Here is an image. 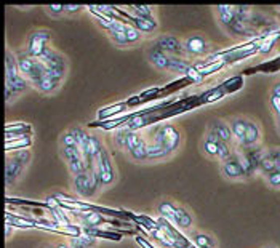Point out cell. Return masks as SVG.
Instances as JSON below:
<instances>
[{
  "instance_id": "9a60e30c",
  "label": "cell",
  "mask_w": 280,
  "mask_h": 248,
  "mask_svg": "<svg viewBox=\"0 0 280 248\" xmlns=\"http://www.w3.org/2000/svg\"><path fill=\"white\" fill-rule=\"evenodd\" d=\"M171 223L175 224L176 228L183 229V231H187V229L192 228L194 220H192V215L189 213L184 207L176 205V212H175V216H173Z\"/></svg>"
},
{
  "instance_id": "4fadbf2b",
  "label": "cell",
  "mask_w": 280,
  "mask_h": 248,
  "mask_svg": "<svg viewBox=\"0 0 280 248\" xmlns=\"http://www.w3.org/2000/svg\"><path fill=\"white\" fill-rule=\"evenodd\" d=\"M210 131L211 133H215L221 141H224L226 144H231L232 143V131H231V127L229 123H226L224 120H213L210 123Z\"/></svg>"
},
{
  "instance_id": "8fae6325",
  "label": "cell",
  "mask_w": 280,
  "mask_h": 248,
  "mask_svg": "<svg viewBox=\"0 0 280 248\" xmlns=\"http://www.w3.org/2000/svg\"><path fill=\"white\" fill-rule=\"evenodd\" d=\"M221 173L226 180H244V178H247L244 167L240 165V162L236 159L234 154L231 159L221 162Z\"/></svg>"
},
{
  "instance_id": "60d3db41",
  "label": "cell",
  "mask_w": 280,
  "mask_h": 248,
  "mask_svg": "<svg viewBox=\"0 0 280 248\" xmlns=\"http://www.w3.org/2000/svg\"><path fill=\"white\" fill-rule=\"evenodd\" d=\"M279 120V130H280V119H277Z\"/></svg>"
},
{
  "instance_id": "52a82bcc",
  "label": "cell",
  "mask_w": 280,
  "mask_h": 248,
  "mask_svg": "<svg viewBox=\"0 0 280 248\" xmlns=\"http://www.w3.org/2000/svg\"><path fill=\"white\" fill-rule=\"evenodd\" d=\"M40 61L47 66V69L51 72V75H55L59 80H64L66 72H67V61L61 53H58L53 48H48L43 53Z\"/></svg>"
},
{
  "instance_id": "8d00e7d4",
  "label": "cell",
  "mask_w": 280,
  "mask_h": 248,
  "mask_svg": "<svg viewBox=\"0 0 280 248\" xmlns=\"http://www.w3.org/2000/svg\"><path fill=\"white\" fill-rule=\"evenodd\" d=\"M80 10H83L82 5H64V13L66 14H74V13H77Z\"/></svg>"
},
{
  "instance_id": "d6a6232c",
  "label": "cell",
  "mask_w": 280,
  "mask_h": 248,
  "mask_svg": "<svg viewBox=\"0 0 280 248\" xmlns=\"http://www.w3.org/2000/svg\"><path fill=\"white\" fill-rule=\"evenodd\" d=\"M109 35H111V40L114 42L117 46H128L125 32H109Z\"/></svg>"
},
{
  "instance_id": "9c48e42d",
  "label": "cell",
  "mask_w": 280,
  "mask_h": 248,
  "mask_svg": "<svg viewBox=\"0 0 280 248\" xmlns=\"http://www.w3.org/2000/svg\"><path fill=\"white\" fill-rule=\"evenodd\" d=\"M154 43L163 53H166V55H170V56H176V58H184L186 56L183 40H179V38L175 37V35H160Z\"/></svg>"
},
{
  "instance_id": "ab89813d",
  "label": "cell",
  "mask_w": 280,
  "mask_h": 248,
  "mask_svg": "<svg viewBox=\"0 0 280 248\" xmlns=\"http://www.w3.org/2000/svg\"><path fill=\"white\" fill-rule=\"evenodd\" d=\"M272 95H274V96H279L280 98V82L276 85V87L274 88H272Z\"/></svg>"
},
{
  "instance_id": "7c38bea8",
  "label": "cell",
  "mask_w": 280,
  "mask_h": 248,
  "mask_svg": "<svg viewBox=\"0 0 280 248\" xmlns=\"http://www.w3.org/2000/svg\"><path fill=\"white\" fill-rule=\"evenodd\" d=\"M147 56H149L150 63H152L157 69H160V71H170V63H171V58L173 56L163 53L155 43L149 48Z\"/></svg>"
},
{
  "instance_id": "8992f818",
  "label": "cell",
  "mask_w": 280,
  "mask_h": 248,
  "mask_svg": "<svg viewBox=\"0 0 280 248\" xmlns=\"http://www.w3.org/2000/svg\"><path fill=\"white\" fill-rule=\"evenodd\" d=\"M50 38H51V34L48 32V30H45V29L34 30V32L27 38L26 51L29 53V56L34 58V59H40L43 56V53L50 48L48 46Z\"/></svg>"
},
{
  "instance_id": "30bf717a",
  "label": "cell",
  "mask_w": 280,
  "mask_h": 248,
  "mask_svg": "<svg viewBox=\"0 0 280 248\" xmlns=\"http://www.w3.org/2000/svg\"><path fill=\"white\" fill-rule=\"evenodd\" d=\"M183 43H184L186 55H191V56H203V55H207L210 50L208 40L199 34L189 35L186 40H183Z\"/></svg>"
},
{
  "instance_id": "83f0119b",
  "label": "cell",
  "mask_w": 280,
  "mask_h": 248,
  "mask_svg": "<svg viewBox=\"0 0 280 248\" xmlns=\"http://www.w3.org/2000/svg\"><path fill=\"white\" fill-rule=\"evenodd\" d=\"M61 157L64 159L66 164H71V162L82 159L83 154L80 152L79 147H61Z\"/></svg>"
},
{
  "instance_id": "ac0fdd59",
  "label": "cell",
  "mask_w": 280,
  "mask_h": 248,
  "mask_svg": "<svg viewBox=\"0 0 280 248\" xmlns=\"http://www.w3.org/2000/svg\"><path fill=\"white\" fill-rule=\"evenodd\" d=\"M16 61H18V67H19L21 75L27 80V77L31 75L32 69H34L35 59L29 56V53L26 50H22V51L16 53Z\"/></svg>"
},
{
  "instance_id": "d6986e66",
  "label": "cell",
  "mask_w": 280,
  "mask_h": 248,
  "mask_svg": "<svg viewBox=\"0 0 280 248\" xmlns=\"http://www.w3.org/2000/svg\"><path fill=\"white\" fill-rule=\"evenodd\" d=\"M22 170H24V167H22L19 162H16L14 159H6V164H5V180H6V186L13 184L14 181L18 180V178L21 176Z\"/></svg>"
},
{
  "instance_id": "4dcf8cb0",
  "label": "cell",
  "mask_w": 280,
  "mask_h": 248,
  "mask_svg": "<svg viewBox=\"0 0 280 248\" xmlns=\"http://www.w3.org/2000/svg\"><path fill=\"white\" fill-rule=\"evenodd\" d=\"M59 143H61V147H77V141H75V138L71 133V130H67L66 133L61 135Z\"/></svg>"
},
{
  "instance_id": "f1b7e54d",
  "label": "cell",
  "mask_w": 280,
  "mask_h": 248,
  "mask_svg": "<svg viewBox=\"0 0 280 248\" xmlns=\"http://www.w3.org/2000/svg\"><path fill=\"white\" fill-rule=\"evenodd\" d=\"M125 37H127V42L128 45H135L141 40V32L135 26H127V30H125Z\"/></svg>"
},
{
  "instance_id": "836d02e7",
  "label": "cell",
  "mask_w": 280,
  "mask_h": 248,
  "mask_svg": "<svg viewBox=\"0 0 280 248\" xmlns=\"http://www.w3.org/2000/svg\"><path fill=\"white\" fill-rule=\"evenodd\" d=\"M266 183L271 186V188H276L279 189L280 188V170H277V172H272L266 176Z\"/></svg>"
},
{
  "instance_id": "277c9868",
  "label": "cell",
  "mask_w": 280,
  "mask_h": 248,
  "mask_svg": "<svg viewBox=\"0 0 280 248\" xmlns=\"http://www.w3.org/2000/svg\"><path fill=\"white\" fill-rule=\"evenodd\" d=\"M125 149L130 159H133L135 162H147V141L142 135L136 133V131H128Z\"/></svg>"
},
{
  "instance_id": "2e32d148",
  "label": "cell",
  "mask_w": 280,
  "mask_h": 248,
  "mask_svg": "<svg viewBox=\"0 0 280 248\" xmlns=\"http://www.w3.org/2000/svg\"><path fill=\"white\" fill-rule=\"evenodd\" d=\"M261 141V128L256 122L253 120H248V125H247V133H245V139H244V144L242 147H255L258 146Z\"/></svg>"
},
{
  "instance_id": "4316f807",
  "label": "cell",
  "mask_w": 280,
  "mask_h": 248,
  "mask_svg": "<svg viewBox=\"0 0 280 248\" xmlns=\"http://www.w3.org/2000/svg\"><path fill=\"white\" fill-rule=\"evenodd\" d=\"M32 144V138L31 136H24V138H16L11 139V141H6V151H21V149H27L29 146Z\"/></svg>"
},
{
  "instance_id": "f35d334b",
  "label": "cell",
  "mask_w": 280,
  "mask_h": 248,
  "mask_svg": "<svg viewBox=\"0 0 280 248\" xmlns=\"http://www.w3.org/2000/svg\"><path fill=\"white\" fill-rule=\"evenodd\" d=\"M43 248H71V245L61 242V244H56V245H51V247H43Z\"/></svg>"
},
{
  "instance_id": "603a6c76",
  "label": "cell",
  "mask_w": 280,
  "mask_h": 248,
  "mask_svg": "<svg viewBox=\"0 0 280 248\" xmlns=\"http://www.w3.org/2000/svg\"><path fill=\"white\" fill-rule=\"evenodd\" d=\"M132 19H133V26L138 29L141 34H152L157 27L155 19H144V18L135 16V14H132Z\"/></svg>"
},
{
  "instance_id": "1f68e13d",
  "label": "cell",
  "mask_w": 280,
  "mask_h": 248,
  "mask_svg": "<svg viewBox=\"0 0 280 248\" xmlns=\"http://www.w3.org/2000/svg\"><path fill=\"white\" fill-rule=\"evenodd\" d=\"M224 95H226V91H224L223 85H221V87H218V88H215V90L208 91V95H207V98H205V103H213V101H218V99H221Z\"/></svg>"
},
{
  "instance_id": "d4e9b609",
  "label": "cell",
  "mask_w": 280,
  "mask_h": 248,
  "mask_svg": "<svg viewBox=\"0 0 280 248\" xmlns=\"http://www.w3.org/2000/svg\"><path fill=\"white\" fill-rule=\"evenodd\" d=\"M80 218H82V223L88 228H96L103 223V216L96 212H82Z\"/></svg>"
},
{
  "instance_id": "6da1fadb",
  "label": "cell",
  "mask_w": 280,
  "mask_h": 248,
  "mask_svg": "<svg viewBox=\"0 0 280 248\" xmlns=\"http://www.w3.org/2000/svg\"><path fill=\"white\" fill-rule=\"evenodd\" d=\"M29 87L27 80L21 75L16 55L6 50L5 53V101L10 103L14 98L22 95Z\"/></svg>"
},
{
  "instance_id": "44dd1931",
  "label": "cell",
  "mask_w": 280,
  "mask_h": 248,
  "mask_svg": "<svg viewBox=\"0 0 280 248\" xmlns=\"http://www.w3.org/2000/svg\"><path fill=\"white\" fill-rule=\"evenodd\" d=\"M61 83H63V80L56 79V77L51 75V72H50V75H47L39 85H37L35 90H39V91L45 93V95H50V93L58 91L59 87H61Z\"/></svg>"
},
{
  "instance_id": "d590c367",
  "label": "cell",
  "mask_w": 280,
  "mask_h": 248,
  "mask_svg": "<svg viewBox=\"0 0 280 248\" xmlns=\"http://www.w3.org/2000/svg\"><path fill=\"white\" fill-rule=\"evenodd\" d=\"M271 107L272 111H274V114L277 115V119H280V98L279 96H271Z\"/></svg>"
},
{
  "instance_id": "74e56055",
  "label": "cell",
  "mask_w": 280,
  "mask_h": 248,
  "mask_svg": "<svg viewBox=\"0 0 280 248\" xmlns=\"http://www.w3.org/2000/svg\"><path fill=\"white\" fill-rule=\"evenodd\" d=\"M272 154H274V159H276V165L277 170H280V149H271Z\"/></svg>"
},
{
  "instance_id": "3957f363",
  "label": "cell",
  "mask_w": 280,
  "mask_h": 248,
  "mask_svg": "<svg viewBox=\"0 0 280 248\" xmlns=\"http://www.w3.org/2000/svg\"><path fill=\"white\" fill-rule=\"evenodd\" d=\"M152 139L155 143L162 144L166 149V152L171 156L181 144V133H179V130H176L173 125H162L155 130Z\"/></svg>"
},
{
  "instance_id": "484cf974",
  "label": "cell",
  "mask_w": 280,
  "mask_h": 248,
  "mask_svg": "<svg viewBox=\"0 0 280 248\" xmlns=\"http://www.w3.org/2000/svg\"><path fill=\"white\" fill-rule=\"evenodd\" d=\"M157 212L162 218H166L168 221H171L173 216H175V212H176V205L168 202V200H162V202L157 205Z\"/></svg>"
},
{
  "instance_id": "ba28073f",
  "label": "cell",
  "mask_w": 280,
  "mask_h": 248,
  "mask_svg": "<svg viewBox=\"0 0 280 248\" xmlns=\"http://www.w3.org/2000/svg\"><path fill=\"white\" fill-rule=\"evenodd\" d=\"M100 189H101V186L92 172L74 176V191L77 192L80 197H87V199L95 197L96 192Z\"/></svg>"
},
{
  "instance_id": "ffe728a7",
  "label": "cell",
  "mask_w": 280,
  "mask_h": 248,
  "mask_svg": "<svg viewBox=\"0 0 280 248\" xmlns=\"http://www.w3.org/2000/svg\"><path fill=\"white\" fill-rule=\"evenodd\" d=\"M166 157H170V154L166 152V149L162 144L155 143L154 139L147 141V162H158Z\"/></svg>"
},
{
  "instance_id": "e0dca14e",
  "label": "cell",
  "mask_w": 280,
  "mask_h": 248,
  "mask_svg": "<svg viewBox=\"0 0 280 248\" xmlns=\"http://www.w3.org/2000/svg\"><path fill=\"white\" fill-rule=\"evenodd\" d=\"M247 125H248V120L247 119H242V117H237V119H232L229 122V127H231V131H232V138L234 141L237 144H244V139H245V133H247Z\"/></svg>"
},
{
  "instance_id": "7402d4cb",
  "label": "cell",
  "mask_w": 280,
  "mask_h": 248,
  "mask_svg": "<svg viewBox=\"0 0 280 248\" xmlns=\"http://www.w3.org/2000/svg\"><path fill=\"white\" fill-rule=\"evenodd\" d=\"M258 172H261L264 176H268L272 172H277V165H276V159H274V154L272 151H264L261 162H260V167H258Z\"/></svg>"
},
{
  "instance_id": "5bb4252c",
  "label": "cell",
  "mask_w": 280,
  "mask_h": 248,
  "mask_svg": "<svg viewBox=\"0 0 280 248\" xmlns=\"http://www.w3.org/2000/svg\"><path fill=\"white\" fill-rule=\"evenodd\" d=\"M216 11H218V19H219V22H221V24L224 26L226 30H229L231 26L237 21V16H236V6L219 5V6H216Z\"/></svg>"
},
{
  "instance_id": "5b68a950",
  "label": "cell",
  "mask_w": 280,
  "mask_h": 248,
  "mask_svg": "<svg viewBox=\"0 0 280 248\" xmlns=\"http://www.w3.org/2000/svg\"><path fill=\"white\" fill-rule=\"evenodd\" d=\"M203 151H205L207 156L213 157V159H219L221 162L232 157V151H231L229 144L221 141V139H219L215 133H211L210 130H208L205 139H203Z\"/></svg>"
},
{
  "instance_id": "f546056e",
  "label": "cell",
  "mask_w": 280,
  "mask_h": 248,
  "mask_svg": "<svg viewBox=\"0 0 280 248\" xmlns=\"http://www.w3.org/2000/svg\"><path fill=\"white\" fill-rule=\"evenodd\" d=\"M11 159H14L16 162H19V164L22 165V167H26V165H29V162H31V159H32V154L29 152L27 149H21V151H14L13 152V157Z\"/></svg>"
},
{
  "instance_id": "e575fe53",
  "label": "cell",
  "mask_w": 280,
  "mask_h": 248,
  "mask_svg": "<svg viewBox=\"0 0 280 248\" xmlns=\"http://www.w3.org/2000/svg\"><path fill=\"white\" fill-rule=\"evenodd\" d=\"M47 11L53 18H58L64 13V5H50V6H47Z\"/></svg>"
},
{
  "instance_id": "cb8c5ba5",
  "label": "cell",
  "mask_w": 280,
  "mask_h": 248,
  "mask_svg": "<svg viewBox=\"0 0 280 248\" xmlns=\"http://www.w3.org/2000/svg\"><path fill=\"white\" fill-rule=\"evenodd\" d=\"M191 237H192L194 244L197 248H215L216 247L215 240L211 239V236L205 234V232L194 231V232H191Z\"/></svg>"
},
{
  "instance_id": "7a4b0ae2",
  "label": "cell",
  "mask_w": 280,
  "mask_h": 248,
  "mask_svg": "<svg viewBox=\"0 0 280 248\" xmlns=\"http://www.w3.org/2000/svg\"><path fill=\"white\" fill-rule=\"evenodd\" d=\"M90 172H92L98 183H100L101 189L104 188H109L116 183L117 180V172H116V167H114V162H112L109 152L104 149H101V152L98 154L95 157V160L92 162V165H90Z\"/></svg>"
}]
</instances>
